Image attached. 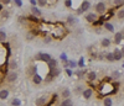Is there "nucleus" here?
Returning <instances> with one entry per match:
<instances>
[{
    "mask_svg": "<svg viewBox=\"0 0 124 106\" xmlns=\"http://www.w3.org/2000/svg\"><path fill=\"white\" fill-rule=\"evenodd\" d=\"M30 4L32 6H36L37 5V0H30Z\"/></svg>",
    "mask_w": 124,
    "mask_h": 106,
    "instance_id": "obj_43",
    "label": "nucleus"
},
{
    "mask_svg": "<svg viewBox=\"0 0 124 106\" xmlns=\"http://www.w3.org/2000/svg\"><path fill=\"white\" fill-rule=\"evenodd\" d=\"M83 90H85L83 86H77L75 89V94H82V93H83Z\"/></svg>",
    "mask_w": 124,
    "mask_h": 106,
    "instance_id": "obj_32",
    "label": "nucleus"
},
{
    "mask_svg": "<svg viewBox=\"0 0 124 106\" xmlns=\"http://www.w3.org/2000/svg\"><path fill=\"white\" fill-rule=\"evenodd\" d=\"M60 106H73V101L71 100V98L70 99H62Z\"/></svg>",
    "mask_w": 124,
    "mask_h": 106,
    "instance_id": "obj_17",
    "label": "nucleus"
},
{
    "mask_svg": "<svg viewBox=\"0 0 124 106\" xmlns=\"http://www.w3.org/2000/svg\"><path fill=\"white\" fill-rule=\"evenodd\" d=\"M20 105H21V100L17 99V98L13 99V101H11V106H20Z\"/></svg>",
    "mask_w": 124,
    "mask_h": 106,
    "instance_id": "obj_30",
    "label": "nucleus"
},
{
    "mask_svg": "<svg viewBox=\"0 0 124 106\" xmlns=\"http://www.w3.org/2000/svg\"><path fill=\"white\" fill-rule=\"evenodd\" d=\"M76 22H77V19H76V16H73V15H68V16H67V24H68V25L73 26Z\"/></svg>",
    "mask_w": 124,
    "mask_h": 106,
    "instance_id": "obj_19",
    "label": "nucleus"
},
{
    "mask_svg": "<svg viewBox=\"0 0 124 106\" xmlns=\"http://www.w3.org/2000/svg\"><path fill=\"white\" fill-rule=\"evenodd\" d=\"M47 102H48V98L46 96V95H42V96H40V98L35 101L36 106H46Z\"/></svg>",
    "mask_w": 124,
    "mask_h": 106,
    "instance_id": "obj_4",
    "label": "nucleus"
},
{
    "mask_svg": "<svg viewBox=\"0 0 124 106\" xmlns=\"http://www.w3.org/2000/svg\"><path fill=\"white\" fill-rule=\"evenodd\" d=\"M110 43H112V41H110L109 38H103V40L101 41V46H102L103 48L109 47V46H110Z\"/></svg>",
    "mask_w": 124,
    "mask_h": 106,
    "instance_id": "obj_21",
    "label": "nucleus"
},
{
    "mask_svg": "<svg viewBox=\"0 0 124 106\" xmlns=\"http://www.w3.org/2000/svg\"><path fill=\"white\" fill-rule=\"evenodd\" d=\"M86 73H87L86 70H82V69H81V70H75V74H76V75H77L79 79H81V78H83V75H85Z\"/></svg>",
    "mask_w": 124,
    "mask_h": 106,
    "instance_id": "obj_27",
    "label": "nucleus"
},
{
    "mask_svg": "<svg viewBox=\"0 0 124 106\" xmlns=\"http://www.w3.org/2000/svg\"><path fill=\"white\" fill-rule=\"evenodd\" d=\"M9 69L16 72V69H17V63H16V60H13V59L9 60Z\"/></svg>",
    "mask_w": 124,
    "mask_h": 106,
    "instance_id": "obj_22",
    "label": "nucleus"
},
{
    "mask_svg": "<svg viewBox=\"0 0 124 106\" xmlns=\"http://www.w3.org/2000/svg\"><path fill=\"white\" fill-rule=\"evenodd\" d=\"M46 64H47V67H48V70L50 69H54V68H57L58 67V62L56 60V59H51V60H48L47 63H46Z\"/></svg>",
    "mask_w": 124,
    "mask_h": 106,
    "instance_id": "obj_11",
    "label": "nucleus"
},
{
    "mask_svg": "<svg viewBox=\"0 0 124 106\" xmlns=\"http://www.w3.org/2000/svg\"><path fill=\"white\" fill-rule=\"evenodd\" d=\"M112 105H113V100L109 96L103 98V106H112Z\"/></svg>",
    "mask_w": 124,
    "mask_h": 106,
    "instance_id": "obj_23",
    "label": "nucleus"
},
{
    "mask_svg": "<svg viewBox=\"0 0 124 106\" xmlns=\"http://www.w3.org/2000/svg\"><path fill=\"white\" fill-rule=\"evenodd\" d=\"M113 5H114V7H119L124 5V0H113Z\"/></svg>",
    "mask_w": 124,
    "mask_h": 106,
    "instance_id": "obj_28",
    "label": "nucleus"
},
{
    "mask_svg": "<svg viewBox=\"0 0 124 106\" xmlns=\"http://www.w3.org/2000/svg\"><path fill=\"white\" fill-rule=\"evenodd\" d=\"M0 20H1V19H0Z\"/></svg>",
    "mask_w": 124,
    "mask_h": 106,
    "instance_id": "obj_53",
    "label": "nucleus"
},
{
    "mask_svg": "<svg viewBox=\"0 0 124 106\" xmlns=\"http://www.w3.org/2000/svg\"><path fill=\"white\" fill-rule=\"evenodd\" d=\"M79 7H81L82 11H87V10H89V7H91V3L88 1V0H85V1H82Z\"/></svg>",
    "mask_w": 124,
    "mask_h": 106,
    "instance_id": "obj_13",
    "label": "nucleus"
},
{
    "mask_svg": "<svg viewBox=\"0 0 124 106\" xmlns=\"http://www.w3.org/2000/svg\"><path fill=\"white\" fill-rule=\"evenodd\" d=\"M96 32L97 33H101V28H96Z\"/></svg>",
    "mask_w": 124,
    "mask_h": 106,
    "instance_id": "obj_48",
    "label": "nucleus"
},
{
    "mask_svg": "<svg viewBox=\"0 0 124 106\" xmlns=\"http://www.w3.org/2000/svg\"><path fill=\"white\" fill-rule=\"evenodd\" d=\"M1 78H3V77H1V74H0V81H1Z\"/></svg>",
    "mask_w": 124,
    "mask_h": 106,
    "instance_id": "obj_50",
    "label": "nucleus"
},
{
    "mask_svg": "<svg viewBox=\"0 0 124 106\" xmlns=\"http://www.w3.org/2000/svg\"><path fill=\"white\" fill-rule=\"evenodd\" d=\"M76 14H77V15H82V14H83V11L81 10V7H78V9L76 10Z\"/></svg>",
    "mask_w": 124,
    "mask_h": 106,
    "instance_id": "obj_44",
    "label": "nucleus"
},
{
    "mask_svg": "<svg viewBox=\"0 0 124 106\" xmlns=\"http://www.w3.org/2000/svg\"><path fill=\"white\" fill-rule=\"evenodd\" d=\"M77 66H78V64H77L75 60H68V67H70V68H76Z\"/></svg>",
    "mask_w": 124,
    "mask_h": 106,
    "instance_id": "obj_33",
    "label": "nucleus"
},
{
    "mask_svg": "<svg viewBox=\"0 0 124 106\" xmlns=\"http://www.w3.org/2000/svg\"><path fill=\"white\" fill-rule=\"evenodd\" d=\"M14 3H15V5L16 6H23V1H21V0H14Z\"/></svg>",
    "mask_w": 124,
    "mask_h": 106,
    "instance_id": "obj_41",
    "label": "nucleus"
},
{
    "mask_svg": "<svg viewBox=\"0 0 124 106\" xmlns=\"http://www.w3.org/2000/svg\"><path fill=\"white\" fill-rule=\"evenodd\" d=\"M65 72H66V74H67L68 77H72V74H73V72H72V69H71V68H66V69H65Z\"/></svg>",
    "mask_w": 124,
    "mask_h": 106,
    "instance_id": "obj_38",
    "label": "nucleus"
},
{
    "mask_svg": "<svg viewBox=\"0 0 124 106\" xmlns=\"http://www.w3.org/2000/svg\"><path fill=\"white\" fill-rule=\"evenodd\" d=\"M92 95H93V89L92 88H86L83 90V93H82V96H83L86 100H89L92 98Z\"/></svg>",
    "mask_w": 124,
    "mask_h": 106,
    "instance_id": "obj_6",
    "label": "nucleus"
},
{
    "mask_svg": "<svg viewBox=\"0 0 124 106\" xmlns=\"http://www.w3.org/2000/svg\"><path fill=\"white\" fill-rule=\"evenodd\" d=\"M37 5L41 6V7L46 6V5H47V4H46V0H37Z\"/></svg>",
    "mask_w": 124,
    "mask_h": 106,
    "instance_id": "obj_35",
    "label": "nucleus"
},
{
    "mask_svg": "<svg viewBox=\"0 0 124 106\" xmlns=\"http://www.w3.org/2000/svg\"><path fill=\"white\" fill-rule=\"evenodd\" d=\"M112 53H113V57H114V62L123 59V56H122V51H120L119 48H114V51H113Z\"/></svg>",
    "mask_w": 124,
    "mask_h": 106,
    "instance_id": "obj_7",
    "label": "nucleus"
},
{
    "mask_svg": "<svg viewBox=\"0 0 124 106\" xmlns=\"http://www.w3.org/2000/svg\"><path fill=\"white\" fill-rule=\"evenodd\" d=\"M94 10H96V13H97V14H99V15H104L106 11H107V5L103 3V1H99V3L96 4Z\"/></svg>",
    "mask_w": 124,
    "mask_h": 106,
    "instance_id": "obj_2",
    "label": "nucleus"
},
{
    "mask_svg": "<svg viewBox=\"0 0 124 106\" xmlns=\"http://www.w3.org/2000/svg\"><path fill=\"white\" fill-rule=\"evenodd\" d=\"M8 36H6V32L4 30H0V43H4V42L6 41Z\"/></svg>",
    "mask_w": 124,
    "mask_h": 106,
    "instance_id": "obj_25",
    "label": "nucleus"
},
{
    "mask_svg": "<svg viewBox=\"0 0 124 106\" xmlns=\"http://www.w3.org/2000/svg\"><path fill=\"white\" fill-rule=\"evenodd\" d=\"M123 68H124V63H123Z\"/></svg>",
    "mask_w": 124,
    "mask_h": 106,
    "instance_id": "obj_52",
    "label": "nucleus"
},
{
    "mask_svg": "<svg viewBox=\"0 0 124 106\" xmlns=\"http://www.w3.org/2000/svg\"><path fill=\"white\" fill-rule=\"evenodd\" d=\"M10 1H11V0H0V3H3V4H5V5L9 4Z\"/></svg>",
    "mask_w": 124,
    "mask_h": 106,
    "instance_id": "obj_46",
    "label": "nucleus"
},
{
    "mask_svg": "<svg viewBox=\"0 0 124 106\" xmlns=\"http://www.w3.org/2000/svg\"><path fill=\"white\" fill-rule=\"evenodd\" d=\"M97 20H98V17H97V15H96L94 13H88V14H86V21H87L88 24H94Z\"/></svg>",
    "mask_w": 124,
    "mask_h": 106,
    "instance_id": "obj_5",
    "label": "nucleus"
},
{
    "mask_svg": "<svg viewBox=\"0 0 124 106\" xmlns=\"http://www.w3.org/2000/svg\"><path fill=\"white\" fill-rule=\"evenodd\" d=\"M31 78H32V83H34V84H36V85H39V84H41V83H42V80H44V78L41 77L39 73L34 74V75L31 77Z\"/></svg>",
    "mask_w": 124,
    "mask_h": 106,
    "instance_id": "obj_9",
    "label": "nucleus"
},
{
    "mask_svg": "<svg viewBox=\"0 0 124 106\" xmlns=\"http://www.w3.org/2000/svg\"><path fill=\"white\" fill-rule=\"evenodd\" d=\"M104 59L109 63H113L114 62V57H113V53L112 52H106V54H104Z\"/></svg>",
    "mask_w": 124,
    "mask_h": 106,
    "instance_id": "obj_20",
    "label": "nucleus"
},
{
    "mask_svg": "<svg viewBox=\"0 0 124 106\" xmlns=\"http://www.w3.org/2000/svg\"><path fill=\"white\" fill-rule=\"evenodd\" d=\"M0 16H1L0 19H9L10 13L8 11V10H1V15H0Z\"/></svg>",
    "mask_w": 124,
    "mask_h": 106,
    "instance_id": "obj_29",
    "label": "nucleus"
},
{
    "mask_svg": "<svg viewBox=\"0 0 124 106\" xmlns=\"http://www.w3.org/2000/svg\"><path fill=\"white\" fill-rule=\"evenodd\" d=\"M77 64H78V67H79L81 69L83 68V67H85V58H83V57H81V58H79V62L77 63Z\"/></svg>",
    "mask_w": 124,
    "mask_h": 106,
    "instance_id": "obj_31",
    "label": "nucleus"
},
{
    "mask_svg": "<svg viewBox=\"0 0 124 106\" xmlns=\"http://www.w3.org/2000/svg\"><path fill=\"white\" fill-rule=\"evenodd\" d=\"M34 37H35V36H34L32 33H31V32H30V33H27V40H29V41H30V40H32Z\"/></svg>",
    "mask_w": 124,
    "mask_h": 106,
    "instance_id": "obj_45",
    "label": "nucleus"
},
{
    "mask_svg": "<svg viewBox=\"0 0 124 106\" xmlns=\"http://www.w3.org/2000/svg\"><path fill=\"white\" fill-rule=\"evenodd\" d=\"M122 35H123V40H124V30L122 31Z\"/></svg>",
    "mask_w": 124,
    "mask_h": 106,
    "instance_id": "obj_49",
    "label": "nucleus"
},
{
    "mask_svg": "<svg viewBox=\"0 0 124 106\" xmlns=\"http://www.w3.org/2000/svg\"><path fill=\"white\" fill-rule=\"evenodd\" d=\"M119 77H120V73H119V72L114 70V72L112 73V78H113V79H118Z\"/></svg>",
    "mask_w": 124,
    "mask_h": 106,
    "instance_id": "obj_34",
    "label": "nucleus"
},
{
    "mask_svg": "<svg viewBox=\"0 0 124 106\" xmlns=\"http://www.w3.org/2000/svg\"><path fill=\"white\" fill-rule=\"evenodd\" d=\"M57 3V0H46V4L47 5H55Z\"/></svg>",
    "mask_w": 124,
    "mask_h": 106,
    "instance_id": "obj_40",
    "label": "nucleus"
},
{
    "mask_svg": "<svg viewBox=\"0 0 124 106\" xmlns=\"http://www.w3.org/2000/svg\"><path fill=\"white\" fill-rule=\"evenodd\" d=\"M51 41H52V36H45L44 37V42H45V43H50Z\"/></svg>",
    "mask_w": 124,
    "mask_h": 106,
    "instance_id": "obj_36",
    "label": "nucleus"
},
{
    "mask_svg": "<svg viewBox=\"0 0 124 106\" xmlns=\"http://www.w3.org/2000/svg\"><path fill=\"white\" fill-rule=\"evenodd\" d=\"M31 14H32L34 16H36V17H40L41 15H42L41 10H40V9H37L36 6H32V7H31Z\"/></svg>",
    "mask_w": 124,
    "mask_h": 106,
    "instance_id": "obj_15",
    "label": "nucleus"
},
{
    "mask_svg": "<svg viewBox=\"0 0 124 106\" xmlns=\"http://www.w3.org/2000/svg\"><path fill=\"white\" fill-rule=\"evenodd\" d=\"M9 96V90L8 89H1L0 90V100H6Z\"/></svg>",
    "mask_w": 124,
    "mask_h": 106,
    "instance_id": "obj_16",
    "label": "nucleus"
},
{
    "mask_svg": "<svg viewBox=\"0 0 124 106\" xmlns=\"http://www.w3.org/2000/svg\"><path fill=\"white\" fill-rule=\"evenodd\" d=\"M97 79V73L96 72H88L87 73V81L88 83H93Z\"/></svg>",
    "mask_w": 124,
    "mask_h": 106,
    "instance_id": "obj_10",
    "label": "nucleus"
},
{
    "mask_svg": "<svg viewBox=\"0 0 124 106\" xmlns=\"http://www.w3.org/2000/svg\"><path fill=\"white\" fill-rule=\"evenodd\" d=\"M50 73L54 75V78H56V77H58L60 74H61V69L57 67V68H54V69H50Z\"/></svg>",
    "mask_w": 124,
    "mask_h": 106,
    "instance_id": "obj_24",
    "label": "nucleus"
},
{
    "mask_svg": "<svg viewBox=\"0 0 124 106\" xmlns=\"http://www.w3.org/2000/svg\"><path fill=\"white\" fill-rule=\"evenodd\" d=\"M114 15V10H109V11H106V14H104V16H103L101 20L102 21H106V22H108V20Z\"/></svg>",
    "mask_w": 124,
    "mask_h": 106,
    "instance_id": "obj_12",
    "label": "nucleus"
},
{
    "mask_svg": "<svg viewBox=\"0 0 124 106\" xmlns=\"http://www.w3.org/2000/svg\"><path fill=\"white\" fill-rule=\"evenodd\" d=\"M122 41H123V35H122V32H116V33H114V43H116V45H119Z\"/></svg>",
    "mask_w": 124,
    "mask_h": 106,
    "instance_id": "obj_14",
    "label": "nucleus"
},
{
    "mask_svg": "<svg viewBox=\"0 0 124 106\" xmlns=\"http://www.w3.org/2000/svg\"><path fill=\"white\" fill-rule=\"evenodd\" d=\"M65 5H66L67 7H71V6H72V0H66V1H65Z\"/></svg>",
    "mask_w": 124,
    "mask_h": 106,
    "instance_id": "obj_42",
    "label": "nucleus"
},
{
    "mask_svg": "<svg viewBox=\"0 0 124 106\" xmlns=\"http://www.w3.org/2000/svg\"><path fill=\"white\" fill-rule=\"evenodd\" d=\"M17 73L16 72H14V70H10V72H8L6 73V81H9V83H14V81H16L17 80Z\"/></svg>",
    "mask_w": 124,
    "mask_h": 106,
    "instance_id": "obj_3",
    "label": "nucleus"
},
{
    "mask_svg": "<svg viewBox=\"0 0 124 106\" xmlns=\"http://www.w3.org/2000/svg\"><path fill=\"white\" fill-rule=\"evenodd\" d=\"M104 54H106L104 52H103V53H99V54L97 56V59H98V60H103V59H104Z\"/></svg>",
    "mask_w": 124,
    "mask_h": 106,
    "instance_id": "obj_39",
    "label": "nucleus"
},
{
    "mask_svg": "<svg viewBox=\"0 0 124 106\" xmlns=\"http://www.w3.org/2000/svg\"><path fill=\"white\" fill-rule=\"evenodd\" d=\"M60 58H61V60H62V62H66V60H68V59H67V54H66V53H61Z\"/></svg>",
    "mask_w": 124,
    "mask_h": 106,
    "instance_id": "obj_37",
    "label": "nucleus"
},
{
    "mask_svg": "<svg viewBox=\"0 0 124 106\" xmlns=\"http://www.w3.org/2000/svg\"><path fill=\"white\" fill-rule=\"evenodd\" d=\"M117 17L119 20H124V9H119L117 11Z\"/></svg>",
    "mask_w": 124,
    "mask_h": 106,
    "instance_id": "obj_26",
    "label": "nucleus"
},
{
    "mask_svg": "<svg viewBox=\"0 0 124 106\" xmlns=\"http://www.w3.org/2000/svg\"><path fill=\"white\" fill-rule=\"evenodd\" d=\"M52 59V57H51L48 53H42V52H39L35 56V60L36 62H44V63H47L48 60Z\"/></svg>",
    "mask_w": 124,
    "mask_h": 106,
    "instance_id": "obj_1",
    "label": "nucleus"
},
{
    "mask_svg": "<svg viewBox=\"0 0 124 106\" xmlns=\"http://www.w3.org/2000/svg\"><path fill=\"white\" fill-rule=\"evenodd\" d=\"M120 51H122V56H123V58H124V47H123Z\"/></svg>",
    "mask_w": 124,
    "mask_h": 106,
    "instance_id": "obj_47",
    "label": "nucleus"
},
{
    "mask_svg": "<svg viewBox=\"0 0 124 106\" xmlns=\"http://www.w3.org/2000/svg\"><path fill=\"white\" fill-rule=\"evenodd\" d=\"M123 93H124V86H123Z\"/></svg>",
    "mask_w": 124,
    "mask_h": 106,
    "instance_id": "obj_51",
    "label": "nucleus"
},
{
    "mask_svg": "<svg viewBox=\"0 0 124 106\" xmlns=\"http://www.w3.org/2000/svg\"><path fill=\"white\" fill-rule=\"evenodd\" d=\"M60 95H61L62 99H70L71 98V90L68 88H63V89L61 90Z\"/></svg>",
    "mask_w": 124,
    "mask_h": 106,
    "instance_id": "obj_8",
    "label": "nucleus"
},
{
    "mask_svg": "<svg viewBox=\"0 0 124 106\" xmlns=\"http://www.w3.org/2000/svg\"><path fill=\"white\" fill-rule=\"evenodd\" d=\"M103 27H104V30L108 31V32H113V33H114V26H113L110 22H104Z\"/></svg>",
    "mask_w": 124,
    "mask_h": 106,
    "instance_id": "obj_18",
    "label": "nucleus"
}]
</instances>
